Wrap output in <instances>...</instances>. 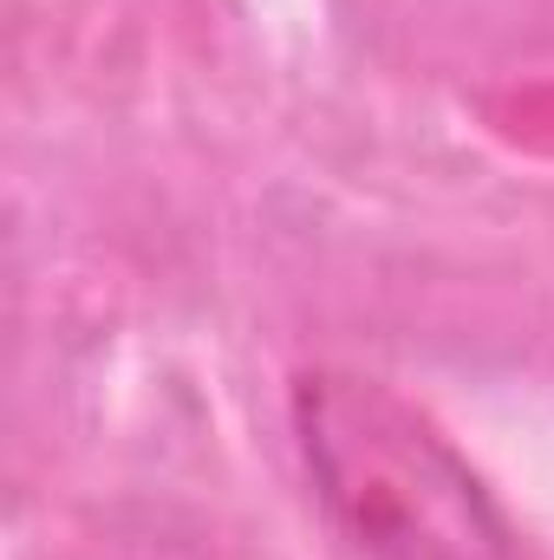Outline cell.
Here are the masks:
<instances>
[{
  "mask_svg": "<svg viewBox=\"0 0 554 560\" xmlns=\"http://www.w3.org/2000/svg\"><path fill=\"white\" fill-rule=\"evenodd\" d=\"M287 418L320 515L359 560H516V528L470 456L385 378L307 365Z\"/></svg>",
  "mask_w": 554,
  "mask_h": 560,
  "instance_id": "1",
  "label": "cell"
}]
</instances>
